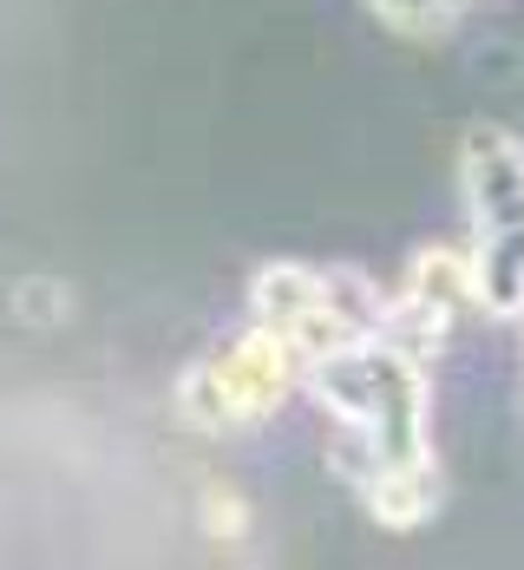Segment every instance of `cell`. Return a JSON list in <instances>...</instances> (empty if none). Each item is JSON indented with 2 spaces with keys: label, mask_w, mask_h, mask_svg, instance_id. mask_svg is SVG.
Wrapping results in <instances>:
<instances>
[{
  "label": "cell",
  "mask_w": 524,
  "mask_h": 570,
  "mask_svg": "<svg viewBox=\"0 0 524 570\" xmlns=\"http://www.w3.org/2000/svg\"><path fill=\"white\" fill-rule=\"evenodd\" d=\"M295 381H308L301 347L256 322L249 335H236L230 347L204 354V361L184 374L177 406H184V420L204 426V433H243V426L269 420V413L289 400Z\"/></svg>",
  "instance_id": "6da1fadb"
},
{
  "label": "cell",
  "mask_w": 524,
  "mask_h": 570,
  "mask_svg": "<svg viewBox=\"0 0 524 570\" xmlns=\"http://www.w3.org/2000/svg\"><path fill=\"white\" fill-rule=\"evenodd\" d=\"M387 27H401V33H439L466 0H367Z\"/></svg>",
  "instance_id": "7a4b0ae2"
},
{
  "label": "cell",
  "mask_w": 524,
  "mask_h": 570,
  "mask_svg": "<svg viewBox=\"0 0 524 570\" xmlns=\"http://www.w3.org/2000/svg\"><path fill=\"white\" fill-rule=\"evenodd\" d=\"M204 531H210V538H224V544H236V538L249 531V505H243V492L210 485V492H204Z\"/></svg>",
  "instance_id": "3957f363"
}]
</instances>
